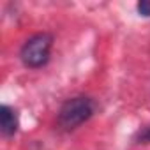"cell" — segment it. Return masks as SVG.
Here are the masks:
<instances>
[{
    "label": "cell",
    "mask_w": 150,
    "mask_h": 150,
    "mask_svg": "<svg viewBox=\"0 0 150 150\" xmlns=\"http://www.w3.org/2000/svg\"><path fill=\"white\" fill-rule=\"evenodd\" d=\"M96 113V101L87 96H76L67 99L57 115V125L58 129L71 132L74 129H78L85 122H88Z\"/></svg>",
    "instance_id": "cell-1"
},
{
    "label": "cell",
    "mask_w": 150,
    "mask_h": 150,
    "mask_svg": "<svg viewBox=\"0 0 150 150\" xmlns=\"http://www.w3.org/2000/svg\"><path fill=\"white\" fill-rule=\"evenodd\" d=\"M55 37L50 32H37L30 35L20 48V60L27 69H41L50 62Z\"/></svg>",
    "instance_id": "cell-2"
},
{
    "label": "cell",
    "mask_w": 150,
    "mask_h": 150,
    "mask_svg": "<svg viewBox=\"0 0 150 150\" xmlns=\"http://www.w3.org/2000/svg\"><path fill=\"white\" fill-rule=\"evenodd\" d=\"M18 127H20L18 111L9 104H2L0 106V131H2L4 138H13L18 132Z\"/></svg>",
    "instance_id": "cell-3"
},
{
    "label": "cell",
    "mask_w": 150,
    "mask_h": 150,
    "mask_svg": "<svg viewBox=\"0 0 150 150\" xmlns=\"http://www.w3.org/2000/svg\"><path fill=\"white\" fill-rule=\"evenodd\" d=\"M134 143H138V145H148L150 143V125L141 127L134 134Z\"/></svg>",
    "instance_id": "cell-4"
},
{
    "label": "cell",
    "mask_w": 150,
    "mask_h": 150,
    "mask_svg": "<svg viewBox=\"0 0 150 150\" xmlns=\"http://www.w3.org/2000/svg\"><path fill=\"white\" fill-rule=\"evenodd\" d=\"M136 11L143 18H150V0H139L136 4Z\"/></svg>",
    "instance_id": "cell-5"
}]
</instances>
